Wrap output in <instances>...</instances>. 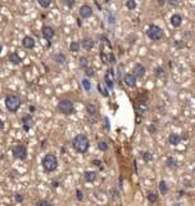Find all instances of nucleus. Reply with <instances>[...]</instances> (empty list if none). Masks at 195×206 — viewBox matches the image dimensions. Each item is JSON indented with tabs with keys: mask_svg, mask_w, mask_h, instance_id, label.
<instances>
[{
	"mask_svg": "<svg viewBox=\"0 0 195 206\" xmlns=\"http://www.w3.org/2000/svg\"><path fill=\"white\" fill-rule=\"evenodd\" d=\"M8 59H9V62L12 63V64H14V66H17V64H19L21 62V57L18 56L17 53H10L9 56H8Z\"/></svg>",
	"mask_w": 195,
	"mask_h": 206,
	"instance_id": "20",
	"label": "nucleus"
},
{
	"mask_svg": "<svg viewBox=\"0 0 195 206\" xmlns=\"http://www.w3.org/2000/svg\"><path fill=\"white\" fill-rule=\"evenodd\" d=\"M41 34H42V36H44V39L51 40L54 37V35H55V30H54L51 26H42Z\"/></svg>",
	"mask_w": 195,
	"mask_h": 206,
	"instance_id": "11",
	"label": "nucleus"
},
{
	"mask_svg": "<svg viewBox=\"0 0 195 206\" xmlns=\"http://www.w3.org/2000/svg\"><path fill=\"white\" fill-rule=\"evenodd\" d=\"M126 8L128 10H134L135 8H136V2H135V0H127L126 2Z\"/></svg>",
	"mask_w": 195,
	"mask_h": 206,
	"instance_id": "28",
	"label": "nucleus"
},
{
	"mask_svg": "<svg viewBox=\"0 0 195 206\" xmlns=\"http://www.w3.org/2000/svg\"><path fill=\"white\" fill-rule=\"evenodd\" d=\"M81 85H82V88L85 90H88V91L91 89V83H90L89 79H82V80H81Z\"/></svg>",
	"mask_w": 195,
	"mask_h": 206,
	"instance_id": "25",
	"label": "nucleus"
},
{
	"mask_svg": "<svg viewBox=\"0 0 195 206\" xmlns=\"http://www.w3.org/2000/svg\"><path fill=\"white\" fill-rule=\"evenodd\" d=\"M4 129V122H3V120L0 118V130H3Z\"/></svg>",
	"mask_w": 195,
	"mask_h": 206,
	"instance_id": "45",
	"label": "nucleus"
},
{
	"mask_svg": "<svg viewBox=\"0 0 195 206\" xmlns=\"http://www.w3.org/2000/svg\"><path fill=\"white\" fill-rule=\"evenodd\" d=\"M187 137H189V135H187V133H183V135L181 137V139H187Z\"/></svg>",
	"mask_w": 195,
	"mask_h": 206,
	"instance_id": "46",
	"label": "nucleus"
},
{
	"mask_svg": "<svg viewBox=\"0 0 195 206\" xmlns=\"http://www.w3.org/2000/svg\"><path fill=\"white\" fill-rule=\"evenodd\" d=\"M167 3V0H158V4L160 5V7H162V5H164Z\"/></svg>",
	"mask_w": 195,
	"mask_h": 206,
	"instance_id": "44",
	"label": "nucleus"
},
{
	"mask_svg": "<svg viewBox=\"0 0 195 206\" xmlns=\"http://www.w3.org/2000/svg\"><path fill=\"white\" fill-rule=\"evenodd\" d=\"M80 46H82L85 50H91L95 46V41L91 39V37H85V39H82V41L80 43Z\"/></svg>",
	"mask_w": 195,
	"mask_h": 206,
	"instance_id": "12",
	"label": "nucleus"
},
{
	"mask_svg": "<svg viewBox=\"0 0 195 206\" xmlns=\"http://www.w3.org/2000/svg\"><path fill=\"white\" fill-rule=\"evenodd\" d=\"M148 200H149L150 204H155L157 201H158V196H157V193H154V192H149L148 193Z\"/></svg>",
	"mask_w": 195,
	"mask_h": 206,
	"instance_id": "26",
	"label": "nucleus"
},
{
	"mask_svg": "<svg viewBox=\"0 0 195 206\" xmlns=\"http://www.w3.org/2000/svg\"><path fill=\"white\" fill-rule=\"evenodd\" d=\"M54 62H57L58 64H64L67 61V57H66V54H63V53H57V54H54Z\"/></svg>",
	"mask_w": 195,
	"mask_h": 206,
	"instance_id": "18",
	"label": "nucleus"
},
{
	"mask_svg": "<svg viewBox=\"0 0 195 206\" xmlns=\"http://www.w3.org/2000/svg\"><path fill=\"white\" fill-rule=\"evenodd\" d=\"M108 63H111V64L116 63V57L113 53H108Z\"/></svg>",
	"mask_w": 195,
	"mask_h": 206,
	"instance_id": "34",
	"label": "nucleus"
},
{
	"mask_svg": "<svg viewBox=\"0 0 195 206\" xmlns=\"http://www.w3.org/2000/svg\"><path fill=\"white\" fill-rule=\"evenodd\" d=\"M163 68H162V67H158V68H157L155 70V76L157 77H159V76H162V75H163Z\"/></svg>",
	"mask_w": 195,
	"mask_h": 206,
	"instance_id": "40",
	"label": "nucleus"
},
{
	"mask_svg": "<svg viewBox=\"0 0 195 206\" xmlns=\"http://www.w3.org/2000/svg\"><path fill=\"white\" fill-rule=\"evenodd\" d=\"M85 74H86V76H88V77H93V76H94V75H95V72H94V70H93V68H91L90 66L85 68Z\"/></svg>",
	"mask_w": 195,
	"mask_h": 206,
	"instance_id": "30",
	"label": "nucleus"
},
{
	"mask_svg": "<svg viewBox=\"0 0 195 206\" xmlns=\"http://www.w3.org/2000/svg\"><path fill=\"white\" fill-rule=\"evenodd\" d=\"M42 167L44 170L48 173H51L54 171L58 167V160H57V156L54 153H46L42 159Z\"/></svg>",
	"mask_w": 195,
	"mask_h": 206,
	"instance_id": "3",
	"label": "nucleus"
},
{
	"mask_svg": "<svg viewBox=\"0 0 195 206\" xmlns=\"http://www.w3.org/2000/svg\"><path fill=\"white\" fill-rule=\"evenodd\" d=\"M30 111H31V112H34V111H35V107H34V106H32V107L30 106Z\"/></svg>",
	"mask_w": 195,
	"mask_h": 206,
	"instance_id": "47",
	"label": "nucleus"
},
{
	"mask_svg": "<svg viewBox=\"0 0 195 206\" xmlns=\"http://www.w3.org/2000/svg\"><path fill=\"white\" fill-rule=\"evenodd\" d=\"M76 198H77V201H82L84 200V193L81 189H76Z\"/></svg>",
	"mask_w": 195,
	"mask_h": 206,
	"instance_id": "32",
	"label": "nucleus"
},
{
	"mask_svg": "<svg viewBox=\"0 0 195 206\" xmlns=\"http://www.w3.org/2000/svg\"><path fill=\"white\" fill-rule=\"evenodd\" d=\"M63 3L66 4L68 8H73L74 4H76V0H63Z\"/></svg>",
	"mask_w": 195,
	"mask_h": 206,
	"instance_id": "35",
	"label": "nucleus"
},
{
	"mask_svg": "<svg viewBox=\"0 0 195 206\" xmlns=\"http://www.w3.org/2000/svg\"><path fill=\"white\" fill-rule=\"evenodd\" d=\"M5 107H7V110L9 112H17L19 110V107L21 105H22V101H21V98L17 95V94H8L7 97H5Z\"/></svg>",
	"mask_w": 195,
	"mask_h": 206,
	"instance_id": "2",
	"label": "nucleus"
},
{
	"mask_svg": "<svg viewBox=\"0 0 195 206\" xmlns=\"http://www.w3.org/2000/svg\"><path fill=\"white\" fill-rule=\"evenodd\" d=\"M14 200H15V201H17V202H23L25 196H23L22 193H17V194H15V196H14Z\"/></svg>",
	"mask_w": 195,
	"mask_h": 206,
	"instance_id": "37",
	"label": "nucleus"
},
{
	"mask_svg": "<svg viewBox=\"0 0 195 206\" xmlns=\"http://www.w3.org/2000/svg\"><path fill=\"white\" fill-rule=\"evenodd\" d=\"M78 64H80V67L81 68H86V67H89V64H90V62H89V59L86 58V57H80L78 58Z\"/></svg>",
	"mask_w": 195,
	"mask_h": 206,
	"instance_id": "22",
	"label": "nucleus"
},
{
	"mask_svg": "<svg viewBox=\"0 0 195 206\" xmlns=\"http://www.w3.org/2000/svg\"><path fill=\"white\" fill-rule=\"evenodd\" d=\"M104 121H105V128L109 129V118H108V117H104Z\"/></svg>",
	"mask_w": 195,
	"mask_h": 206,
	"instance_id": "43",
	"label": "nucleus"
},
{
	"mask_svg": "<svg viewBox=\"0 0 195 206\" xmlns=\"http://www.w3.org/2000/svg\"><path fill=\"white\" fill-rule=\"evenodd\" d=\"M35 206H51V204L46 201V200H39V201L35 204Z\"/></svg>",
	"mask_w": 195,
	"mask_h": 206,
	"instance_id": "31",
	"label": "nucleus"
},
{
	"mask_svg": "<svg viewBox=\"0 0 195 206\" xmlns=\"http://www.w3.org/2000/svg\"><path fill=\"white\" fill-rule=\"evenodd\" d=\"M148 130H149V133H151V134H154V133L157 132V128H155L154 125H149V126H148Z\"/></svg>",
	"mask_w": 195,
	"mask_h": 206,
	"instance_id": "41",
	"label": "nucleus"
},
{
	"mask_svg": "<svg viewBox=\"0 0 195 206\" xmlns=\"http://www.w3.org/2000/svg\"><path fill=\"white\" fill-rule=\"evenodd\" d=\"M13 157L17 160H26L27 159V148L23 144H14L12 148Z\"/></svg>",
	"mask_w": 195,
	"mask_h": 206,
	"instance_id": "6",
	"label": "nucleus"
},
{
	"mask_svg": "<svg viewBox=\"0 0 195 206\" xmlns=\"http://www.w3.org/2000/svg\"><path fill=\"white\" fill-rule=\"evenodd\" d=\"M78 14H80V17L84 18V19L90 18L91 15H93V8H91L89 4L81 5V7H80V10H78Z\"/></svg>",
	"mask_w": 195,
	"mask_h": 206,
	"instance_id": "9",
	"label": "nucleus"
},
{
	"mask_svg": "<svg viewBox=\"0 0 195 206\" xmlns=\"http://www.w3.org/2000/svg\"><path fill=\"white\" fill-rule=\"evenodd\" d=\"M104 83L108 89L114 88V71H113V68H109L104 75Z\"/></svg>",
	"mask_w": 195,
	"mask_h": 206,
	"instance_id": "8",
	"label": "nucleus"
},
{
	"mask_svg": "<svg viewBox=\"0 0 195 206\" xmlns=\"http://www.w3.org/2000/svg\"><path fill=\"white\" fill-rule=\"evenodd\" d=\"M7 206H13V205H7Z\"/></svg>",
	"mask_w": 195,
	"mask_h": 206,
	"instance_id": "48",
	"label": "nucleus"
},
{
	"mask_svg": "<svg viewBox=\"0 0 195 206\" xmlns=\"http://www.w3.org/2000/svg\"><path fill=\"white\" fill-rule=\"evenodd\" d=\"M181 135L180 134H176V133H171L168 135V143L172 144V146H177V144H180L181 142Z\"/></svg>",
	"mask_w": 195,
	"mask_h": 206,
	"instance_id": "15",
	"label": "nucleus"
},
{
	"mask_svg": "<svg viewBox=\"0 0 195 206\" xmlns=\"http://www.w3.org/2000/svg\"><path fill=\"white\" fill-rule=\"evenodd\" d=\"M96 178H98V174H96V171H85L84 173V179L86 182H89V183H93L96 180Z\"/></svg>",
	"mask_w": 195,
	"mask_h": 206,
	"instance_id": "16",
	"label": "nucleus"
},
{
	"mask_svg": "<svg viewBox=\"0 0 195 206\" xmlns=\"http://www.w3.org/2000/svg\"><path fill=\"white\" fill-rule=\"evenodd\" d=\"M93 164L96 166H101V161L100 160H93Z\"/></svg>",
	"mask_w": 195,
	"mask_h": 206,
	"instance_id": "42",
	"label": "nucleus"
},
{
	"mask_svg": "<svg viewBox=\"0 0 195 206\" xmlns=\"http://www.w3.org/2000/svg\"><path fill=\"white\" fill-rule=\"evenodd\" d=\"M167 3H168L171 7H178V5H180V0H167Z\"/></svg>",
	"mask_w": 195,
	"mask_h": 206,
	"instance_id": "38",
	"label": "nucleus"
},
{
	"mask_svg": "<svg viewBox=\"0 0 195 206\" xmlns=\"http://www.w3.org/2000/svg\"><path fill=\"white\" fill-rule=\"evenodd\" d=\"M123 80H124V84H126L128 88H135V86H136V80L137 79L132 74H126Z\"/></svg>",
	"mask_w": 195,
	"mask_h": 206,
	"instance_id": "14",
	"label": "nucleus"
},
{
	"mask_svg": "<svg viewBox=\"0 0 195 206\" xmlns=\"http://www.w3.org/2000/svg\"><path fill=\"white\" fill-rule=\"evenodd\" d=\"M58 111L66 116L72 115L74 112V105L71 99H62L58 103Z\"/></svg>",
	"mask_w": 195,
	"mask_h": 206,
	"instance_id": "4",
	"label": "nucleus"
},
{
	"mask_svg": "<svg viewBox=\"0 0 195 206\" xmlns=\"http://www.w3.org/2000/svg\"><path fill=\"white\" fill-rule=\"evenodd\" d=\"M86 113H88V120L91 125H94L96 122V117H98V108L94 103H88L86 105Z\"/></svg>",
	"mask_w": 195,
	"mask_h": 206,
	"instance_id": "7",
	"label": "nucleus"
},
{
	"mask_svg": "<svg viewBox=\"0 0 195 206\" xmlns=\"http://www.w3.org/2000/svg\"><path fill=\"white\" fill-rule=\"evenodd\" d=\"M159 191H160V193L163 194H167V192H168V186H167V183L164 182V180H160V183H159Z\"/></svg>",
	"mask_w": 195,
	"mask_h": 206,
	"instance_id": "24",
	"label": "nucleus"
},
{
	"mask_svg": "<svg viewBox=\"0 0 195 206\" xmlns=\"http://www.w3.org/2000/svg\"><path fill=\"white\" fill-rule=\"evenodd\" d=\"M98 148H99L100 151H103V152L108 151V144H107V142H104V140H99V142H98Z\"/></svg>",
	"mask_w": 195,
	"mask_h": 206,
	"instance_id": "27",
	"label": "nucleus"
},
{
	"mask_svg": "<svg viewBox=\"0 0 195 206\" xmlns=\"http://www.w3.org/2000/svg\"><path fill=\"white\" fill-rule=\"evenodd\" d=\"M109 193H111V197H112V198H117V196H118V191H117L116 188H112Z\"/></svg>",
	"mask_w": 195,
	"mask_h": 206,
	"instance_id": "39",
	"label": "nucleus"
},
{
	"mask_svg": "<svg viewBox=\"0 0 195 206\" xmlns=\"http://www.w3.org/2000/svg\"><path fill=\"white\" fill-rule=\"evenodd\" d=\"M35 44H36V41L34 37H31V36H25L22 39V46L26 48V49H34Z\"/></svg>",
	"mask_w": 195,
	"mask_h": 206,
	"instance_id": "13",
	"label": "nucleus"
},
{
	"mask_svg": "<svg viewBox=\"0 0 195 206\" xmlns=\"http://www.w3.org/2000/svg\"><path fill=\"white\" fill-rule=\"evenodd\" d=\"M22 121H23V129L26 132H28L31 129V125H32V118H31V115H26L22 117Z\"/></svg>",
	"mask_w": 195,
	"mask_h": 206,
	"instance_id": "19",
	"label": "nucleus"
},
{
	"mask_svg": "<svg viewBox=\"0 0 195 206\" xmlns=\"http://www.w3.org/2000/svg\"><path fill=\"white\" fill-rule=\"evenodd\" d=\"M166 165L167 167H170V169H173V167H176L177 166V161L175 160V157H167V160H166Z\"/></svg>",
	"mask_w": 195,
	"mask_h": 206,
	"instance_id": "21",
	"label": "nucleus"
},
{
	"mask_svg": "<svg viewBox=\"0 0 195 206\" xmlns=\"http://www.w3.org/2000/svg\"><path fill=\"white\" fill-rule=\"evenodd\" d=\"M171 25L173 27H180L182 25V17L180 14H173L171 17Z\"/></svg>",
	"mask_w": 195,
	"mask_h": 206,
	"instance_id": "17",
	"label": "nucleus"
},
{
	"mask_svg": "<svg viewBox=\"0 0 195 206\" xmlns=\"http://www.w3.org/2000/svg\"><path fill=\"white\" fill-rule=\"evenodd\" d=\"M80 49H81V46H80L78 41H72L71 43V45H69V50H71L72 53H77V52H80Z\"/></svg>",
	"mask_w": 195,
	"mask_h": 206,
	"instance_id": "23",
	"label": "nucleus"
},
{
	"mask_svg": "<svg viewBox=\"0 0 195 206\" xmlns=\"http://www.w3.org/2000/svg\"><path fill=\"white\" fill-rule=\"evenodd\" d=\"M151 159H153V157H151V155H150L149 152H144V153H143V160H144L145 162L151 161Z\"/></svg>",
	"mask_w": 195,
	"mask_h": 206,
	"instance_id": "36",
	"label": "nucleus"
},
{
	"mask_svg": "<svg viewBox=\"0 0 195 206\" xmlns=\"http://www.w3.org/2000/svg\"><path fill=\"white\" fill-rule=\"evenodd\" d=\"M98 89H99L100 94H101L103 97H108V95H109V93H108V90H107L105 88H101V85H100V84L98 85Z\"/></svg>",
	"mask_w": 195,
	"mask_h": 206,
	"instance_id": "33",
	"label": "nucleus"
},
{
	"mask_svg": "<svg viewBox=\"0 0 195 206\" xmlns=\"http://www.w3.org/2000/svg\"><path fill=\"white\" fill-rule=\"evenodd\" d=\"M146 35H148V37L150 40L158 41V40H160L162 37H163V30H162L159 26H157V25H150L148 31H146Z\"/></svg>",
	"mask_w": 195,
	"mask_h": 206,
	"instance_id": "5",
	"label": "nucleus"
},
{
	"mask_svg": "<svg viewBox=\"0 0 195 206\" xmlns=\"http://www.w3.org/2000/svg\"><path fill=\"white\" fill-rule=\"evenodd\" d=\"M72 147L77 151L78 153H86L90 147L89 138L85 134H77L72 139Z\"/></svg>",
	"mask_w": 195,
	"mask_h": 206,
	"instance_id": "1",
	"label": "nucleus"
},
{
	"mask_svg": "<svg viewBox=\"0 0 195 206\" xmlns=\"http://www.w3.org/2000/svg\"><path fill=\"white\" fill-rule=\"evenodd\" d=\"M37 3H39V5L41 8H48L49 5H50L51 0H37Z\"/></svg>",
	"mask_w": 195,
	"mask_h": 206,
	"instance_id": "29",
	"label": "nucleus"
},
{
	"mask_svg": "<svg viewBox=\"0 0 195 206\" xmlns=\"http://www.w3.org/2000/svg\"><path fill=\"white\" fill-rule=\"evenodd\" d=\"M146 74V68L143 66L141 63H136L134 66V70H132V75L136 79H143Z\"/></svg>",
	"mask_w": 195,
	"mask_h": 206,
	"instance_id": "10",
	"label": "nucleus"
}]
</instances>
